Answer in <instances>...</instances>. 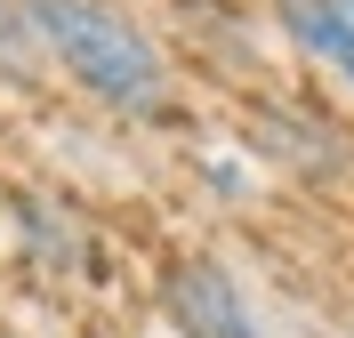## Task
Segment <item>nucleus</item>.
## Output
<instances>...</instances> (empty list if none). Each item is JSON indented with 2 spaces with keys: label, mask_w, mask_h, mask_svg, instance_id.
I'll return each mask as SVG.
<instances>
[{
  "label": "nucleus",
  "mask_w": 354,
  "mask_h": 338,
  "mask_svg": "<svg viewBox=\"0 0 354 338\" xmlns=\"http://www.w3.org/2000/svg\"><path fill=\"white\" fill-rule=\"evenodd\" d=\"M41 32H32V8H24V0H0V73H8V81H32V73H41Z\"/></svg>",
  "instance_id": "5"
},
{
  "label": "nucleus",
  "mask_w": 354,
  "mask_h": 338,
  "mask_svg": "<svg viewBox=\"0 0 354 338\" xmlns=\"http://www.w3.org/2000/svg\"><path fill=\"white\" fill-rule=\"evenodd\" d=\"M274 24L354 89V0H274Z\"/></svg>",
  "instance_id": "3"
},
{
  "label": "nucleus",
  "mask_w": 354,
  "mask_h": 338,
  "mask_svg": "<svg viewBox=\"0 0 354 338\" xmlns=\"http://www.w3.org/2000/svg\"><path fill=\"white\" fill-rule=\"evenodd\" d=\"M17 225H24V250H32L48 274H81V266H88V234H81L57 202L24 194V202H17Z\"/></svg>",
  "instance_id": "4"
},
{
  "label": "nucleus",
  "mask_w": 354,
  "mask_h": 338,
  "mask_svg": "<svg viewBox=\"0 0 354 338\" xmlns=\"http://www.w3.org/2000/svg\"><path fill=\"white\" fill-rule=\"evenodd\" d=\"M161 306H169L177 338H266L250 298H242V282L218 258H177L169 282H161Z\"/></svg>",
  "instance_id": "2"
},
{
  "label": "nucleus",
  "mask_w": 354,
  "mask_h": 338,
  "mask_svg": "<svg viewBox=\"0 0 354 338\" xmlns=\"http://www.w3.org/2000/svg\"><path fill=\"white\" fill-rule=\"evenodd\" d=\"M32 8V32L57 65L81 81L105 113H161L169 105V65L161 48L145 41V24H129L113 0H24Z\"/></svg>",
  "instance_id": "1"
}]
</instances>
